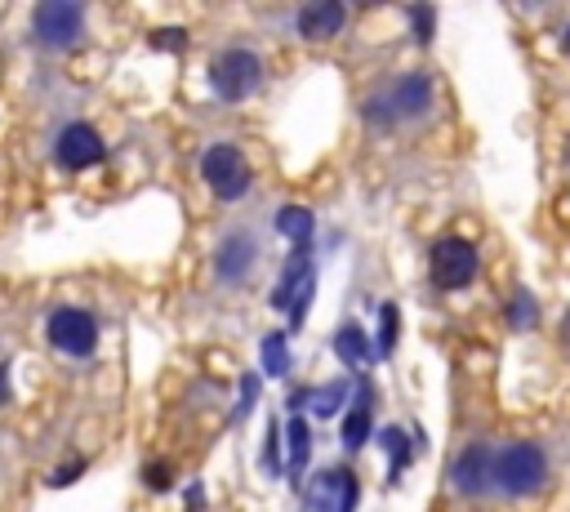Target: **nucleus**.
Here are the masks:
<instances>
[{
  "label": "nucleus",
  "mask_w": 570,
  "mask_h": 512,
  "mask_svg": "<svg viewBox=\"0 0 570 512\" xmlns=\"http://www.w3.org/2000/svg\"><path fill=\"white\" fill-rule=\"evenodd\" d=\"M151 45H156V49H183V45H187V31H183V27H178V31H174V27H165V31H156V40H151Z\"/></svg>",
  "instance_id": "obj_22"
},
{
  "label": "nucleus",
  "mask_w": 570,
  "mask_h": 512,
  "mask_svg": "<svg viewBox=\"0 0 570 512\" xmlns=\"http://www.w3.org/2000/svg\"><path fill=\"white\" fill-rule=\"evenodd\" d=\"M285 436H289V459H285V476L298 485L303 481V467H307V454H312V432L303 419H289L285 423Z\"/></svg>",
  "instance_id": "obj_13"
},
{
  "label": "nucleus",
  "mask_w": 570,
  "mask_h": 512,
  "mask_svg": "<svg viewBox=\"0 0 570 512\" xmlns=\"http://www.w3.org/2000/svg\"><path fill=\"white\" fill-rule=\"evenodd\" d=\"M379 321H383V325H379V347H374V352H379V356H392L396 334H401V312H396V303H383V307H379Z\"/></svg>",
  "instance_id": "obj_17"
},
{
  "label": "nucleus",
  "mask_w": 570,
  "mask_h": 512,
  "mask_svg": "<svg viewBox=\"0 0 570 512\" xmlns=\"http://www.w3.org/2000/svg\"><path fill=\"white\" fill-rule=\"evenodd\" d=\"M254 401H258V374H245V378H240V414H245Z\"/></svg>",
  "instance_id": "obj_23"
},
{
  "label": "nucleus",
  "mask_w": 570,
  "mask_h": 512,
  "mask_svg": "<svg viewBox=\"0 0 570 512\" xmlns=\"http://www.w3.org/2000/svg\"><path fill=\"white\" fill-rule=\"evenodd\" d=\"M312 285H316V272H312V263H307V249H294L289 263H285V272H281V280H276V289H272V307L289 312V329L303 325Z\"/></svg>",
  "instance_id": "obj_6"
},
{
  "label": "nucleus",
  "mask_w": 570,
  "mask_h": 512,
  "mask_svg": "<svg viewBox=\"0 0 570 512\" xmlns=\"http://www.w3.org/2000/svg\"><path fill=\"white\" fill-rule=\"evenodd\" d=\"M209 85L223 102H240L249 98L258 85H263V62L258 53L249 49H223L214 62H209Z\"/></svg>",
  "instance_id": "obj_3"
},
{
  "label": "nucleus",
  "mask_w": 570,
  "mask_h": 512,
  "mask_svg": "<svg viewBox=\"0 0 570 512\" xmlns=\"http://www.w3.org/2000/svg\"><path fill=\"white\" fill-rule=\"evenodd\" d=\"M45 334H49V343H53L58 352H67V356H89V352L98 347V321H94L85 307H58V312L49 316Z\"/></svg>",
  "instance_id": "obj_8"
},
{
  "label": "nucleus",
  "mask_w": 570,
  "mask_h": 512,
  "mask_svg": "<svg viewBox=\"0 0 570 512\" xmlns=\"http://www.w3.org/2000/svg\"><path fill=\"white\" fill-rule=\"evenodd\" d=\"M200 178L209 183V191L218 200H240L249 191V165H245V156H240L236 142H214L200 156Z\"/></svg>",
  "instance_id": "obj_4"
},
{
  "label": "nucleus",
  "mask_w": 570,
  "mask_h": 512,
  "mask_svg": "<svg viewBox=\"0 0 570 512\" xmlns=\"http://www.w3.org/2000/svg\"><path fill=\"white\" fill-rule=\"evenodd\" d=\"M334 352H338L347 365H365V361H374V352H370V338H365L356 325H343V329L334 334Z\"/></svg>",
  "instance_id": "obj_15"
},
{
  "label": "nucleus",
  "mask_w": 570,
  "mask_h": 512,
  "mask_svg": "<svg viewBox=\"0 0 570 512\" xmlns=\"http://www.w3.org/2000/svg\"><path fill=\"white\" fill-rule=\"evenodd\" d=\"M383 445H387V454H392V476H396V472L410 463V441H405L401 427H387V432H383Z\"/></svg>",
  "instance_id": "obj_20"
},
{
  "label": "nucleus",
  "mask_w": 570,
  "mask_h": 512,
  "mask_svg": "<svg viewBox=\"0 0 570 512\" xmlns=\"http://www.w3.org/2000/svg\"><path fill=\"white\" fill-rule=\"evenodd\" d=\"M365 441H370V405L361 401V405L343 419V445H347V450H361Z\"/></svg>",
  "instance_id": "obj_16"
},
{
  "label": "nucleus",
  "mask_w": 570,
  "mask_h": 512,
  "mask_svg": "<svg viewBox=\"0 0 570 512\" xmlns=\"http://www.w3.org/2000/svg\"><path fill=\"white\" fill-rule=\"evenodd\" d=\"M410 18H414L419 40H428V36H432V9H410Z\"/></svg>",
  "instance_id": "obj_24"
},
{
  "label": "nucleus",
  "mask_w": 570,
  "mask_h": 512,
  "mask_svg": "<svg viewBox=\"0 0 570 512\" xmlns=\"http://www.w3.org/2000/svg\"><path fill=\"white\" fill-rule=\"evenodd\" d=\"M428 267H432V280H436L441 289H463V285H472V276H476V249H472L463 236H445V240L432 245Z\"/></svg>",
  "instance_id": "obj_7"
},
{
  "label": "nucleus",
  "mask_w": 570,
  "mask_h": 512,
  "mask_svg": "<svg viewBox=\"0 0 570 512\" xmlns=\"http://www.w3.org/2000/svg\"><path fill=\"white\" fill-rule=\"evenodd\" d=\"M432 107V80L423 71H405L387 85V93L365 102V120L374 125H392V120H414Z\"/></svg>",
  "instance_id": "obj_1"
},
{
  "label": "nucleus",
  "mask_w": 570,
  "mask_h": 512,
  "mask_svg": "<svg viewBox=\"0 0 570 512\" xmlns=\"http://www.w3.org/2000/svg\"><path fill=\"white\" fill-rule=\"evenodd\" d=\"M307 405H312V414H321V419H330L338 405H343V383H330V387H321V392H312L307 396Z\"/></svg>",
  "instance_id": "obj_19"
},
{
  "label": "nucleus",
  "mask_w": 570,
  "mask_h": 512,
  "mask_svg": "<svg viewBox=\"0 0 570 512\" xmlns=\"http://www.w3.org/2000/svg\"><path fill=\"white\" fill-rule=\"evenodd\" d=\"M80 472H85V463H80V459H71L62 472H53V476H49V485H67V481H76Z\"/></svg>",
  "instance_id": "obj_25"
},
{
  "label": "nucleus",
  "mask_w": 570,
  "mask_h": 512,
  "mask_svg": "<svg viewBox=\"0 0 570 512\" xmlns=\"http://www.w3.org/2000/svg\"><path fill=\"white\" fill-rule=\"evenodd\" d=\"M147 485H151V490H165V485H169V467H165V463H151V467H147Z\"/></svg>",
  "instance_id": "obj_26"
},
{
  "label": "nucleus",
  "mask_w": 570,
  "mask_h": 512,
  "mask_svg": "<svg viewBox=\"0 0 570 512\" xmlns=\"http://www.w3.org/2000/svg\"><path fill=\"white\" fill-rule=\"evenodd\" d=\"M254 258H258V240H254L249 232H232V236L218 245V254H214V272H218L223 280H240V276L254 267Z\"/></svg>",
  "instance_id": "obj_11"
},
{
  "label": "nucleus",
  "mask_w": 570,
  "mask_h": 512,
  "mask_svg": "<svg viewBox=\"0 0 570 512\" xmlns=\"http://www.w3.org/2000/svg\"><path fill=\"white\" fill-rule=\"evenodd\" d=\"M508 321H512V325H521V329L534 321V303H530V294H517V298H512V307H508Z\"/></svg>",
  "instance_id": "obj_21"
},
{
  "label": "nucleus",
  "mask_w": 570,
  "mask_h": 512,
  "mask_svg": "<svg viewBox=\"0 0 570 512\" xmlns=\"http://www.w3.org/2000/svg\"><path fill=\"white\" fill-rule=\"evenodd\" d=\"M263 370L267 374H285L289 370V343H285V334H267L263 338Z\"/></svg>",
  "instance_id": "obj_18"
},
{
  "label": "nucleus",
  "mask_w": 570,
  "mask_h": 512,
  "mask_svg": "<svg viewBox=\"0 0 570 512\" xmlns=\"http://www.w3.org/2000/svg\"><path fill=\"white\" fill-rule=\"evenodd\" d=\"M31 31H36L40 45L67 49V45H76L80 31H85V9L71 4V0H45V4H36V13H31Z\"/></svg>",
  "instance_id": "obj_5"
},
{
  "label": "nucleus",
  "mask_w": 570,
  "mask_h": 512,
  "mask_svg": "<svg viewBox=\"0 0 570 512\" xmlns=\"http://www.w3.org/2000/svg\"><path fill=\"white\" fill-rule=\"evenodd\" d=\"M450 481H454V490L459 494H468V499H481L490 485H494V450L490 445H468L459 459H454V467H450Z\"/></svg>",
  "instance_id": "obj_9"
},
{
  "label": "nucleus",
  "mask_w": 570,
  "mask_h": 512,
  "mask_svg": "<svg viewBox=\"0 0 570 512\" xmlns=\"http://www.w3.org/2000/svg\"><path fill=\"white\" fill-rule=\"evenodd\" d=\"M543 481H548V459H543L539 445L517 441V445H503V450L494 454V485H499L503 494L525 499V494L543 490Z\"/></svg>",
  "instance_id": "obj_2"
},
{
  "label": "nucleus",
  "mask_w": 570,
  "mask_h": 512,
  "mask_svg": "<svg viewBox=\"0 0 570 512\" xmlns=\"http://www.w3.org/2000/svg\"><path fill=\"white\" fill-rule=\"evenodd\" d=\"M0 401H9V387H4V370H0Z\"/></svg>",
  "instance_id": "obj_28"
},
{
  "label": "nucleus",
  "mask_w": 570,
  "mask_h": 512,
  "mask_svg": "<svg viewBox=\"0 0 570 512\" xmlns=\"http://www.w3.org/2000/svg\"><path fill=\"white\" fill-rule=\"evenodd\" d=\"M343 18H347V9H343V4H334V0L307 4V9H298V36H307V40H325V36H338Z\"/></svg>",
  "instance_id": "obj_12"
},
{
  "label": "nucleus",
  "mask_w": 570,
  "mask_h": 512,
  "mask_svg": "<svg viewBox=\"0 0 570 512\" xmlns=\"http://www.w3.org/2000/svg\"><path fill=\"white\" fill-rule=\"evenodd\" d=\"M312 227H316L312 209H303V205H281V209H276V232H281V236H289L298 249H307Z\"/></svg>",
  "instance_id": "obj_14"
},
{
  "label": "nucleus",
  "mask_w": 570,
  "mask_h": 512,
  "mask_svg": "<svg viewBox=\"0 0 570 512\" xmlns=\"http://www.w3.org/2000/svg\"><path fill=\"white\" fill-rule=\"evenodd\" d=\"M561 40H566V53H570V27H566V36H561Z\"/></svg>",
  "instance_id": "obj_29"
},
{
  "label": "nucleus",
  "mask_w": 570,
  "mask_h": 512,
  "mask_svg": "<svg viewBox=\"0 0 570 512\" xmlns=\"http://www.w3.org/2000/svg\"><path fill=\"white\" fill-rule=\"evenodd\" d=\"M267 467L276 472L281 463H276V423H272V432H267Z\"/></svg>",
  "instance_id": "obj_27"
},
{
  "label": "nucleus",
  "mask_w": 570,
  "mask_h": 512,
  "mask_svg": "<svg viewBox=\"0 0 570 512\" xmlns=\"http://www.w3.org/2000/svg\"><path fill=\"white\" fill-rule=\"evenodd\" d=\"M53 156L62 169H94L102 160V138L89 129V125H62L58 129V142H53Z\"/></svg>",
  "instance_id": "obj_10"
}]
</instances>
